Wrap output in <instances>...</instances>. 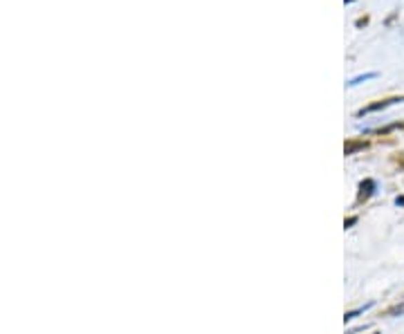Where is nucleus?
<instances>
[{
	"label": "nucleus",
	"mask_w": 404,
	"mask_h": 334,
	"mask_svg": "<svg viewBox=\"0 0 404 334\" xmlns=\"http://www.w3.org/2000/svg\"><path fill=\"white\" fill-rule=\"evenodd\" d=\"M375 75H364V77H357V79H353L350 81V86H355V84H359V81H364V79H373Z\"/></svg>",
	"instance_id": "5"
},
{
	"label": "nucleus",
	"mask_w": 404,
	"mask_h": 334,
	"mask_svg": "<svg viewBox=\"0 0 404 334\" xmlns=\"http://www.w3.org/2000/svg\"><path fill=\"white\" fill-rule=\"evenodd\" d=\"M366 144L364 141H350V144H346V155H350L353 150H357V148H364Z\"/></svg>",
	"instance_id": "4"
},
{
	"label": "nucleus",
	"mask_w": 404,
	"mask_h": 334,
	"mask_svg": "<svg viewBox=\"0 0 404 334\" xmlns=\"http://www.w3.org/2000/svg\"><path fill=\"white\" fill-rule=\"evenodd\" d=\"M395 202H398V204H402V206H404V195H402V197H395Z\"/></svg>",
	"instance_id": "6"
},
{
	"label": "nucleus",
	"mask_w": 404,
	"mask_h": 334,
	"mask_svg": "<svg viewBox=\"0 0 404 334\" xmlns=\"http://www.w3.org/2000/svg\"><path fill=\"white\" fill-rule=\"evenodd\" d=\"M373 188H375L373 179H366V182H362V186H359V200H366V197L373 193Z\"/></svg>",
	"instance_id": "2"
},
{
	"label": "nucleus",
	"mask_w": 404,
	"mask_h": 334,
	"mask_svg": "<svg viewBox=\"0 0 404 334\" xmlns=\"http://www.w3.org/2000/svg\"><path fill=\"white\" fill-rule=\"evenodd\" d=\"M398 101H404V99L400 97H393V99H386V101H380V104H373V106H368V108H364L362 110V115L364 112H375V110H382V108H386V106H391V104H398Z\"/></svg>",
	"instance_id": "1"
},
{
	"label": "nucleus",
	"mask_w": 404,
	"mask_h": 334,
	"mask_svg": "<svg viewBox=\"0 0 404 334\" xmlns=\"http://www.w3.org/2000/svg\"><path fill=\"white\" fill-rule=\"evenodd\" d=\"M404 314V303H398V305H393V308H389L384 312V317H402Z\"/></svg>",
	"instance_id": "3"
}]
</instances>
